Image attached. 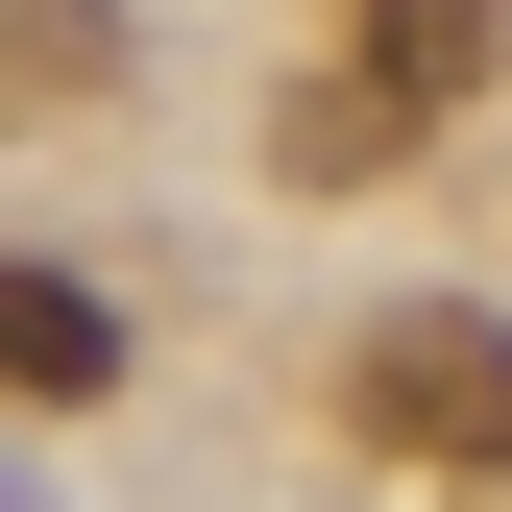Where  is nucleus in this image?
<instances>
[{"mask_svg": "<svg viewBox=\"0 0 512 512\" xmlns=\"http://www.w3.org/2000/svg\"><path fill=\"white\" fill-rule=\"evenodd\" d=\"M0 391H122V293H74V269H25V244H0Z\"/></svg>", "mask_w": 512, "mask_h": 512, "instance_id": "obj_2", "label": "nucleus"}, {"mask_svg": "<svg viewBox=\"0 0 512 512\" xmlns=\"http://www.w3.org/2000/svg\"><path fill=\"white\" fill-rule=\"evenodd\" d=\"M366 74L391 98H488L512 74V0H366Z\"/></svg>", "mask_w": 512, "mask_h": 512, "instance_id": "obj_3", "label": "nucleus"}, {"mask_svg": "<svg viewBox=\"0 0 512 512\" xmlns=\"http://www.w3.org/2000/svg\"><path fill=\"white\" fill-rule=\"evenodd\" d=\"M342 415L391 439V464H512V317H464V293L366 317V342H342Z\"/></svg>", "mask_w": 512, "mask_h": 512, "instance_id": "obj_1", "label": "nucleus"}]
</instances>
